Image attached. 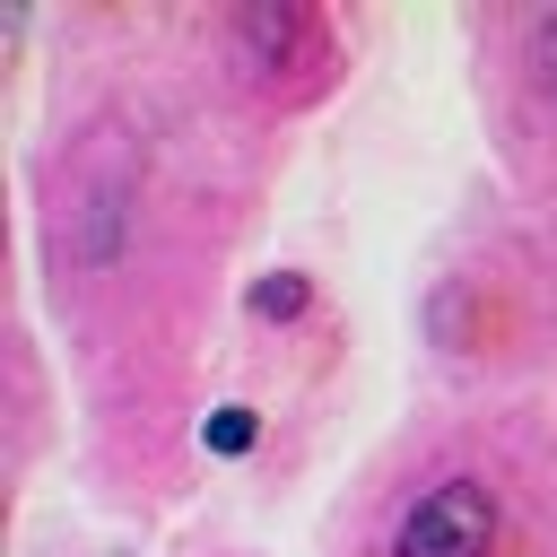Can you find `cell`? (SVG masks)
Here are the masks:
<instances>
[{"label":"cell","mask_w":557,"mask_h":557,"mask_svg":"<svg viewBox=\"0 0 557 557\" xmlns=\"http://www.w3.org/2000/svg\"><path fill=\"white\" fill-rule=\"evenodd\" d=\"M305 305H313V287H305L296 270H270V278H252V313H261V322H296Z\"/></svg>","instance_id":"5"},{"label":"cell","mask_w":557,"mask_h":557,"mask_svg":"<svg viewBox=\"0 0 557 557\" xmlns=\"http://www.w3.org/2000/svg\"><path fill=\"white\" fill-rule=\"evenodd\" d=\"M487 548H496V496L479 479H444L400 513L383 557H487Z\"/></svg>","instance_id":"2"},{"label":"cell","mask_w":557,"mask_h":557,"mask_svg":"<svg viewBox=\"0 0 557 557\" xmlns=\"http://www.w3.org/2000/svg\"><path fill=\"white\" fill-rule=\"evenodd\" d=\"M540 78H548V96H557V9L540 17Z\"/></svg>","instance_id":"6"},{"label":"cell","mask_w":557,"mask_h":557,"mask_svg":"<svg viewBox=\"0 0 557 557\" xmlns=\"http://www.w3.org/2000/svg\"><path fill=\"white\" fill-rule=\"evenodd\" d=\"M200 444H209L218 461H235V453H252V444H261V409H244V400H226V409H209V426H200Z\"/></svg>","instance_id":"4"},{"label":"cell","mask_w":557,"mask_h":557,"mask_svg":"<svg viewBox=\"0 0 557 557\" xmlns=\"http://www.w3.org/2000/svg\"><path fill=\"white\" fill-rule=\"evenodd\" d=\"M235 35H244L252 61H322V26H313V9H287V0L235 9Z\"/></svg>","instance_id":"3"},{"label":"cell","mask_w":557,"mask_h":557,"mask_svg":"<svg viewBox=\"0 0 557 557\" xmlns=\"http://www.w3.org/2000/svg\"><path fill=\"white\" fill-rule=\"evenodd\" d=\"M131 244V139L122 131H96L78 157H70V200H61V252L78 270H104L122 261Z\"/></svg>","instance_id":"1"}]
</instances>
